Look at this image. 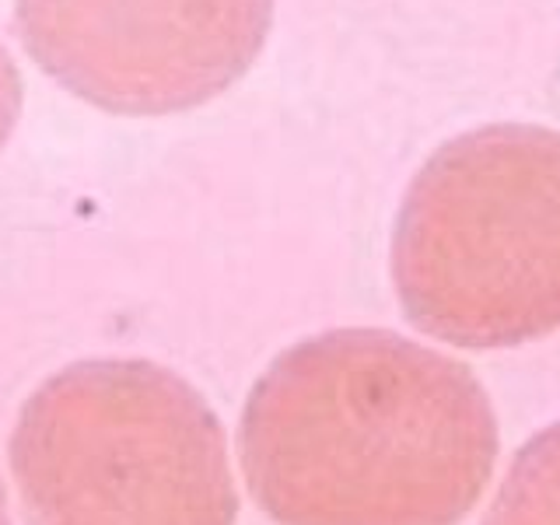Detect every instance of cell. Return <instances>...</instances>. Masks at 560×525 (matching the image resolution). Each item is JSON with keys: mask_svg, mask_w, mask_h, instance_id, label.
<instances>
[{"mask_svg": "<svg viewBox=\"0 0 560 525\" xmlns=\"http://www.w3.org/2000/svg\"><path fill=\"white\" fill-rule=\"evenodd\" d=\"M0 525H11V512H8V494H4V483H0Z\"/></svg>", "mask_w": 560, "mask_h": 525, "instance_id": "52a82bcc", "label": "cell"}, {"mask_svg": "<svg viewBox=\"0 0 560 525\" xmlns=\"http://www.w3.org/2000/svg\"><path fill=\"white\" fill-rule=\"evenodd\" d=\"M483 525H560V420L518 448Z\"/></svg>", "mask_w": 560, "mask_h": 525, "instance_id": "5b68a950", "label": "cell"}, {"mask_svg": "<svg viewBox=\"0 0 560 525\" xmlns=\"http://www.w3.org/2000/svg\"><path fill=\"white\" fill-rule=\"evenodd\" d=\"M498 445L477 375L393 329L288 347L238 424L245 483L277 525H459Z\"/></svg>", "mask_w": 560, "mask_h": 525, "instance_id": "6da1fadb", "label": "cell"}, {"mask_svg": "<svg viewBox=\"0 0 560 525\" xmlns=\"http://www.w3.org/2000/svg\"><path fill=\"white\" fill-rule=\"evenodd\" d=\"M273 0H14L25 52L70 95L165 116L228 92L267 46Z\"/></svg>", "mask_w": 560, "mask_h": 525, "instance_id": "277c9868", "label": "cell"}, {"mask_svg": "<svg viewBox=\"0 0 560 525\" xmlns=\"http://www.w3.org/2000/svg\"><path fill=\"white\" fill-rule=\"evenodd\" d=\"M18 116H22V78H18L11 52L0 43V151L11 140Z\"/></svg>", "mask_w": 560, "mask_h": 525, "instance_id": "8992f818", "label": "cell"}, {"mask_svg": "<svg viewBox=\"0 0 560 525\" xmlns=\"http://www.w3.org/2000/svg\"><path fill=\"white\" fill-rule=\"evenodd\" d=\"M28 525H235L228 438L186 378L81 361L28 396L11 434Z\"/></svg>", "mask_w": 560, "mask_h": 525, "instance_id": "3957f363", "label": "cell"}, {"mask_svg": "<svg viewBox=\"0 0 560 525\" xmlns=\"http://www.w3.org/2000/svg\"><path fill=\"white\" fill-rule=\"evenodd\" d=\"M407 319L463 350H512L560 329V133L494 122L445 140L393 228Z\"/></svg>", "mask_w": 560, "mask_h": 525, "instance_id": "7a4b0ae2", "label": "cell"}]
</instances>
